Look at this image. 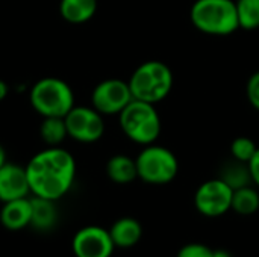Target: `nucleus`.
Here are the masks:
<instances>
[{"label":"nucleus","mask_w":259,"mask_h":257,"mask_svg":"<svg viewBox=\"0 0 259 257\" xmlns=\"http://www.w3.org/2000/svg\"><path fill=\"white\" fill-rule=\"evenodd\" d=\"M26 174L35 197L58 201L73 186L76 161L70 151L61 147H47L29 161Z\"/></svg>","instance_id":"1"},{"label":"nucleus","mask_w":259,"mask_h":257,"mask_svg":"<svg viewBox=\"0 0 259 257\" xmlns=\"http://www.w3.org/2000/svg\"><path fill=\"white\" fill-rule=\"evenodd\" d=\"M193 26L214 36H226L240 29L234 0H196L190 11Z\"/></svg>","instance_id":"2"},{"label":"nucleus","mask_w":259,"mask_h":257,"mask_svg":"<svg viewBox=\"0 0 259 257\" xmlns=\"http://www.w3.org/2000/svg\"><path fill=\"white\" fill-rule=\"evenodd\" d=\"M173 83L175 77L170 67L161 61L143 62L129 79L134 98L152 105L162 101L171 92Z\"/></svg>","instance_id":"3"},{"label":"nucleus","mask_w":259,"mask_h":257,"mask_svg":"<svg viewBox=\"0 0 259 257\" xmlns=\"http://www.w3.org/2000/svg\"><path fill=\"white\" fill-rule=\"evenodd\" d=\"M120 127L123 133L140 145H150L159 138L162 130L161 117L155 105L134 98L120 114Z\"/></svg>","instance_id":"4"},{"label":"nucleus","mask_w":259,"mask_h":257,"mask_svg":"<svg viewBox=\"0 0 259 257\" xmlns=\"http://www.w3.org/2000/svg\"><path fill=\"white\" fill-rule=\"evenodd\" d=\"M29 100L32 108L44 118H64L74 108V94L71 86L58 77L39 79L32 86Z\"/></svg>","instance_id":"5"},{"label":"nucleus","mask_w":259,"mask_h":257,"mask_svg":"<svg viewBox=\"0 0 259 257\" xmlns=\"http://www.w3.org/2000/svg\"><path fill=\"white\" fill-rule=\"evenodd\" d=\"M138 177L150 185H167L178 176L176 155L162 145H146L135 159Z\"/></svg>","instance_id":"6"},{"label":"nucleus","mask_w":259,"mask_h":257,"mask_svg":"<svg viewBox=\"0 0 259 257\" xmlns=\"http://www.w3.org/2000/svg\"><path fill=\"white\" fill-rule=\"evenodd\" d=\"M234 189L220 177L202 183L194 194V206L203 217L219 218L231 211Z\"/></svg>","instance_id":"7"},{"label":"nucleus","mask_w":259,"mask_h":257,"mask_svg":"<svg viewBox=\"0 0 259 257\" xmlns=\"http://www.w3.org/2000/svg\"><path fill=\"white\" fill-rule=\"evenodd\" d=\"M68 136L77 142L91 144L99 141L105 133L103 115L94 108L74 106L65 117Z\"/></svg>","instance_id":"8"},{"label":"nucleus","mask_w":259,"mask_h":257,"mask_svg":"<svg viewBox=\"0 0 259 257\" xmlns=\"http://www.w3.org/2000/svg\"><path fill=\"white\" fill-rule=\"evenodd\" d=\"M134 100L129 82L106 79L100 82L91 95L93 108L102 115H118Z\"/></svg>","instance_id":"9"},{"label":"nucleus","mask_w":259,"mask_h":257,"mask_svg":"<svg viewBox=\"0 0 259 257\" xmlns=\"http://www.w3.org/2000/svg\"><path fill=\"white\" fill-rule=\"evenodd\" d=\"M71 248L76 257H111L115 245L109 230L99 226H87L74 235Z\"/></svg>","instance_id":"10"},{"label":"nucleus","mask_w":259,"mask_h":257,"mask_svg":"<svg viewBox=\"0 0 259 257\" xmlns=\"http://www.w3.org/2000/svg\"><path fill=\"white\" fill-rule=\"evenodd\" d=\"M30 192L26 167L17 164H5L0 167V201L6 203L17 198H24Z\"/></svg>","instance_id":"11"},{"label":"nucleus","mask_w":259,"mask_h":257,"mask_svg":"<svg viewBox=\"0 0 259 257\" xmlns=\"http://www.w3.org/2000/svg\"><path fill=\"white\" fill-rule=\"evenodd\" d=\"M32 218V204L30 198H17L3 203L0 211V223L5 229L11 232H18L30 226Z\"/></svg>","instance_id":"12"},{"label":"nucleus","mask_w":259,"mask_h":257,"mask_svg":"<svg viewBox=\"0 0 259 257\" xmlns=\"http://www.w3.org/2000/svg\"><path fill=\"white\" fill-rule=\"evenodd\" d=\"M109 235H111V239L115 247L131 248L140 242V239L143 236V227H141L140 221H137L135 218L124 217V218L117 220L111 226Z\"/></svg>","instance_id":"13"},{"label":"nucleus","mask_w":259,"mask_h":257,"mask_svg":"<svg viewBox=\"0 0 259 257\" xmlns=\"http://www.w3.org/2000/svg\"><path fill=\"white\" fill-rule=\"evenodd\" d=\"M30 204H32L30 226L39 232L52 230L58 223V209H56L55 200L33 197L30 198Z\"/></svg>","instance_id":"14"},{"label":"nucleus","mask_w":259,"mask_h":257,"mask_svg":"<svg viewBox=\"0 0 259 257\" xmlns=\"http://www.w3.org/2000/svg\"><path fill=\"white\" fill-rule=\"evenodd\" d=\"M97 11V0H61L59 14L71 24L90 21Z\"/></svg>","instance_id":"15"},{"label":"nucleus","mask_w":259,"mask_h":257,"mask_svg":"<svg viewBox=\"0 0 259 257\" xmlns=\"http://www.w3.org/2000/svg\"><path fill=\"white\" fill-rule=\"evenodd\" d=\"M106 174L114 183L127 185L138 177L137 162L126 155H115L106 164Z\"/></svg>","instance_id":"16"},{"label":"nucleus","mask_w":259,"mask_h":257,"mask_svg":"<svg viewBox=\"0 0 259 257\" xmlns=\"http://www.w3.org/2000/svg\"><path fill=\"white\" fill-rule=\"evenodd\" d=\"M259 209V192L249 186L240 188L234 191L232 195V208L231 211H234L235 214L241 215V217H250L253 214H256Z\"/></svg>","instance_id":"17"},{"label":"nucleus","mask_w":259,"mask_h":257,"mask_svg":"<svg viewBox=\"0 0 259 257\" xmlns=\"http://www.w3.org/2000/svg\"><path fill=\"white\" fill-rule=\"evenodd\" d=\"M220 179L226 185H229L234 191L240 189V188H244V186H249L250 183H253L249 165L244 164V162H240L237 159H234L232 162H228L223 167Z\"/></svg>","instance_id":"18"},{"label":"nucleus","mask_w":259,"mask_h":257,"mask_svg":"<svg viewBox=\"0 0 259 257\" xmlns=\"http://www.w3.org/2000/svg\"><path fill=\"white\" fill-rule=\"evenodd\" d=\"M39 135L49 147H59L68 136L65 120L61 117H46L41 123Z\"/></svg>","instance_id":"19"},{"label":"nucleus","mask_w":259,"mask_h":257,"mask_svg":"<svg viewBox=\"0 0 259 257\" xmlns=\"http://www.w3.org/2000/svg\"><path fill=\"white\" fill-rule=\"evenodd\" d=\"M235 6L241 29H259V0H237Z\"/></svg>","instance_id":"20"},{"label":"nucleus","mask_w":259,"mask_h":257,"mask_svg":"<svg viewBox=\"0 0 259 257\" xmlns=\"http://www.w3.org/2000/svg\"><path fill=\"white\" fill-rule=\"evenodd\" d=\"M256 150H258L256 144L253 142V139H250L247 136H238L231 144L232 158L240 162H244V164H249V161L253 158Z\"/></svg>","instance_id":"21"},{"label":"nucleus","mask_w":259,"mask_h":257,"mask_svg":"<svg viewBox=\"0 0 259 257\" xmlns=\"http://www.w3.org/2000/svg\"><path fill=\"white\" fill-rule=\"evenodd\" d=\"M176 257H212V250L209 247L203 245V244L193 242V244L184 245L178 251Z\"/></svg>","instance_id":"22"},{"label":"nucleus","mask_w":259,"mask_h":257,"mask_svg":"<svg viewBox=\"0 0 259 257\" xmlns=\"http://www.w3.org/2000/svg\"><path fill=\"white\" fill-rule=\"evenodd\" d=\"M246 92H247V100L249 103L259 111V71L253 73L249 80H247V86H246Z\"/></svg>","instance_id":"23"},{"label":"nucleus","mask_w":259,"mask_h":257,"mask_svg":"<svg viewBox=\"0 0 259 257\" xmlns=\"http://www.w3.org/2000/svg\"><path fill=\"white\" fill-rule=\"evenodd\" d=\"M249 170H250V176H252V182L259 186V147L256 153L253 155V158L249 161Z\"/></svg>","instance_id":"24"},{"label":"nucleus","mask_w":259,"mask_h":257,"mask_svg":"<svg viewBox=\"0 0 259 257\" xmlns=\"http://www.w3.org/2000/svg\"><path fill=\"white\" fill-rule=\"evenodd\" d=\"M8 92H9V88H8V85H6V82H3V80L0 79V101L6 98Z\"/></svg>","instance_id":"25"},{"label":"nucleus","mask_w":259,"mask_h":257,"mask_svg":"<svg viewBox=\"0 0 259 257\" xmlns=\"http://www.w3.org/2000/svg\"><path fill=\"white\" fill-rule=\"evenodd\" d=\"M212 257H232L226 250H212Z\"/></svg>","instance_id":"26"},{"label":"nucleus","mask_w":259,"mask_h":257,"mask_svg":"<svg viewBox=\"0 0 259 257\" xmlns=\"http://www.w3.org/2000/svg\"><path fill=\"white\" fill-rule=\"evenodd\" d=\"M6 164V151H5V147L0 144V167H3Z\"/></svg>","instance_id":"27"}]
</instances>
